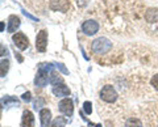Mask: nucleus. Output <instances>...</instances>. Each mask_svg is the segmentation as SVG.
<instances>
[{
    "label": "nucleus",
    "instance_id": "obj_1",
    "mask_svg": "<svg viewBox=\"0 0 158 127\" xmlns=\"http://www.w3.org/2000/svg\"><path fill=\"white\" fill-rule=\"evenodd\" d=\"M111 47H112V43H111L110 40H107L106 37H99V38H96V40L92 42L91 50L95 54L103 55V54H107L108 51H110Z\"/></svg>",
    "mask_w": 158,
    "mask_h": 127
},
{
    "label": "nucleus",
    "instance_id": "obj_2",
    "mask_svg": "<svg viewBox=\"0 0 158 127\" xmlns=\"http://www.w3.org/2000/svg\"><path fill=\"white\" fill-rule=\"evenodd\" d=\"M100 98L103 101L108 102V104H113V102L117 101L118 94H117V92L115 90V88L108 84V85H104V87L102 88V90H100Z\"/></svg>",
    "mask_w": 158,
    "mask_h": 127
},
{
    "label": "nucleus",
    "instance_id": "obj_3",
    "mask_svg": "<svg viewBox=\"0 0 158 127\" xmlns=\"http://www.w3.org/2000/svg\"><path fill=\"white\" fill-rule=\"evenodd\" d=\"M49 8L52 11H58L66 13L70 8V2L69 0H50L49 2Z\"/></svg>",
    "mask_w": 158,
    "mask_h": 127
},
{
    "label": "nucleus",
    "instance_id": "obj_4",
    "mask_svg": "<svg viewBox=\"0 0 158 127\" xmlns=\"http://www.w3.org/2000/svg\"><path fill=\"white\" fill-rule=\"evenodd\" d=\"M58 109L63 115L71 117L73 113H74V104H73V101L70 98H63L58 104Z\"/></svg>",
    "mask_w": 158,
    "mask_h": 127
},
{
    "label": "nucleus",
    "instance_id": "obj_5",
    "mask_svg": "<svg viewBox=\"0 0 158 127\" xmlns=\"http://www.w3.org/2000/svg\"><path fill=\"white\" fill-rule=\"evenodd\" d=\"M48 45V32L46 30H40L36 37V47L40 52H45Z\"/></svg>",
    "mask_w": 158,
    "mask_h": 127
},
{
    "label": "nucleus",
    "instance_id": "obj_6",
    "mask_svg": "<svg viewBox=\"0 0 158 127\" xmlns=\"http://www.w3.org/2000/svg\"><path fill=\"white\" fill-rule=\"evenodd\" d=\"M82 30L87 36H94L99 30V22H96L95 20H87L82 24Z\"/></svg>",
    "mask_w": 158,
    "mask_h": 127
},
{
    "label": "nucleus",
    "instance_id": "obj_7",
    "mask_svg": "<svg viewBox=\"0 0 158 127\" xmlns=\"http://www.w3.org/2000/svg\"><path fill=\"white\" fill-rule=\"evenodd\" d=\"M12 40L15 42V45H16L20 50H25V48L29 46V40L27 38V36L24 33H16L13 34Z\"/></svg>",
    "mask_w": 158,
    "mask_h": 127
},
{
    "label": "nucleus",
    "instance_id": "obj_8",
    "mask_svg": "<svg viewBox=\"0 0 158 127\" xmlns=\"http://www.w3.org/2000/svg\"><path fill=\"white\" fill-rule=\"evenodd\" d=\"M48 74L49 72L46 71H42V70H38L37 75H36V79H34V85L36 87H40V88H44L46 84H48Z\"/></svg>",
    "mask_w": 158,
    "mask_h": 127
},
{
    "label": "nucleus",
    "instance_id": "obj_9",
    "mask_svg": "<svg viewBox=\"0 0 158 127\" xmlns=\"http://www.w3.org/2000/svg\"><path fill=\"white\" fill-rule=\"evenodd\" d=\"M21 126L23 127H34V117L32 111L24 110L23 117H21Z\"/></svg>",
    "mask_w": 158,
    "mask_h": 127
},
{
    "label": "nucleus",
    "instance_id": "obj_10",
    "mask_svg": "<svg viewBox=\"0 0 158 127\" xmlns=\"http://www.w3.org/2000/svg\"><path fill=\"white\" fill-rule=\"evenodd\" d=\"M40 119H41V127H49L52 121V111L49 109L40 110Z\"/></svg>",
    "mask_w": 158,
    "mask_h": 127
},
{
    "label": "nucleus",
    "instance_id": "obj_11",
    "mask_svg": "<svg viewBox=\"0 0 158 127\" xmlns=\"http://www.w3.org/2000/svg\"><path fill=\"white\" fill-rule=\"evenodd\" d=\"M145 20L149 24L158 22V8H148L145 12Z\"/></svg>",
    "mask_w": 158,
    "mask_h": 127
},
{
    "label": "nucleus",
    "instance_id": "obj_12",
    "mask_svg": "<svg viewBox=\"0 0 158 127\" xmlns=\"http://www.w3.org/2000/svg\"><path fill=\"white\" fill-rule=\"evenodd\" d=\"M20 26V18L17 16H9L8 18V33H15Z\"/></svg>",
    "mask_w": 158,
    "mask_h": 127
},
{
    "label": "nucleus",
    "instance_id": "obj_13",
    "mask_svg": "<svg viewBox=\"0 0 158 127\" xmlns=\"http://www.w3.org/2000/svg\"><path fill=\"white\" fill-rule=\"evenodd\" d=\"M53 93L58 97H66L70 94V89L65 84H59L57 87H53Z\"/></svg>",
    "mask_w": 158,
    "mask_h": 127
},
{
    "label": "nucleus",
    "instance_id": "obj_14",
    "mask_svg": "<svg viewBox=\"0 0 158 127\" xmlns=\"http://www.w3.org/2000/svg\"><path fill=\"white\" fill-rule=\"evenodd\" d=\"M20 104V101L19 98H16V97H12V96H6V97H3L2 98V105L3 106H19Z\"/></svg>",
    "mask_w": 158,
    "mask_h": 127
},
{
    "label": "nucleus",
    "instance_id": "obj_15",
    "mask_svg": "<svg viewBox=\"0 0 158 127\" xmlns=\"http://www.w3.org/2000/svg\"><path fill=\"white\" fill-rule=\"evenodd\" d=\"M49 83H50L52 85L57 87L58 84H63V80H62V77L59 76V74H57V72H52L50 77H49Z\"/></svg>",
    "mask_w": 158,
    "mask_h": 127
},
{
    "label": "nucleus",
    "instance_id": "obj_16",
    "mask_svg": "<svg viewBox=\"0 0 158 127\" xmlns=\"http://www.w3.org/2000/svg\"><path fill=\"white\" fill-rule=\"evenodd\" d=\"M124 127H142V122L138 118H129L125 122Z\"/></svg>",
    "mask_w": 158,
    "mask_h": 127
},
{
    "label": "nucleus",
    "instance_id": "obj_17",
    "mask_svg": "<svg viewBox=\"0 0 158 127\" xmlns=\"http://www.w3.org/2000/svg\"><path fill=\"white\" fill-rule=\"evenodd\" d=\"M0 64H2V66H0V76L4 77V76L7 75V72H8V68H9V62H8L7 59H3Z\"/></svg>",
    "mask_w": 158,
    "mask_h": 127
},
{
    "label": "nucleus",
    "instance_id": "obj_18",
    "mask_svg": "<svg viewBox=\"0 0 158 127\" xmlns=\"http://www.w3.org/2000/svg\"><path fill=\"white\" fill-rule=\"evenodd\" d=\"M38 70H42V71H46L49 72V74H52V72H54V64L53 63H41V64L38 66Z\"/></svg>",
    "mask_w": 158,
    "mask_h": 127
},
{
    "label": "nucleus",
    "instance_id": "obj_19",
    "mask_svg": "<svg viewBox=\"0 0 158 127\" xmlns=\"http://www.w3.org/2000/svg\"><path fill=\"white\" fill-rule=\"evenodd\" d=\"M65 126H66V119L63 117H57L52 123V127H65Z\"/></svg>",
    "mask_w": 158,
    "mask_h": 127
},
{
    "label": "nucleus",
    "instance_id": "obj_20",
    "mask_svg": "<svg viewBox=\"0 0 158 127\" xmlns=\"http://www.w3.org/2000/svg\"><path fill=\"white\" fill-rule=\"evenodd\" d=\"M53 64H54V67H56V68H58L59 71H62L63 75H70V74H69V70L62 64V63H53Z\"/></svg>",
    "mask_w": 158,
    "mask_h": 127
},
{
    "label": "nucleus",
    "instance_id": "obj_21",
    "mask_svg": "<svg viewBox=\"0 0 158 127\" xmlns=\"http://www.w3.org/2000/svg\"><path fill=\"white\" fill-rule=\"evenodd\" d=\"M83 110H85L86 114H91L92 113V105H91V102L86 101L85 104H83Z\"/></svg>",
    "mask_w": 158,
    "mask_h": 127
},
{
    "label": "nucleus",
    "instance_id": "obj_22",
    "mask_svg": "<svg viewBox=\"0 0 158 127\" xmlns=\"http://www.w3.org/2000/svg\"><path fill=\"white\" fill-rule=\"evenodd\" d=\"M21 12H23V14H24V16H25V17H28V18H31L32 21H37V22H38V18H37V17H34V16H32V14L29 13V12H27L25 9H23Z\"/></svg>",
    "mask_w": 158,
    "mask_h": 127
},
{
    "label": "nucleus",
    "instance_id": "obj_23",
    "mask_svg": "<svg viewBox=\"0 0 158 127\" xmlns=\"http://www.w3.org/2000/svg\"><path fill=\"white\" fill-rule=\"evenodd\" d=\"M152 85L154 87L156 90H158V74L152 77Z\"/></svg>",
    "mask_w": 158,
    "mask_h": 127
},
{
    "label": "nucleus",
    "instance_id": "obj_24",
    "mask_svg": "<svg viewBox=\"0 0 158 127\" xmlns=\"http://www.w3.org/2000/svg\"><path fill=\"white\" fill-rule=\"evenodd\" d=\"M21 98L25 101V102H29L32 100V96H31V92H25V93H24L23 96H21Z\"/></svg>",
    "mask_w": 158,
    "mask_h": 127
},
{
    "label": "nucleus",
    "instance_id": "obj_25",
    "mask_svg": "<svg viewBox=\"0 0 158 127\" xmlns=\"http://www.w3.org/2000/svg\"><path fill=\"white\" fill-rule=\"evenodd\" d=\"M41 105H44V100L42 98H38L36 102H34V109H40V107H41Z\"/></svg>",
    "mask_w": 158,
    "mask_h": 127
},
{
    "label": "nucleus",
    "instance_id": "obj_26",
    "mask_svg": "<svg viewBox=\"0 0 158 127\" xmlns=\"http://www.w3.org/2000/svg\"><path fill=\"white\" fill-rule=\"evenodd\" d=\"M7 55V48L4 47V45H2V56H6Z\"/></svg>",
    "mask_w": 158,
    "mask_h": 127
},
{
    "label": "nucleus",
    "instance_id": "obj_27",
    "mask_svg": "<svg viewBox=\"0 0 158 127\" xmlns=\"http://www.w3.org/2000/svg\"><path fill=\"white\" fill-rule=\"evenodd\" d=\"M0 30L4 32V22H0Z\"/></svg>",
    "mask_w": 158,
    "mask_h": 127
},
{
    "label": "nucleus",
    "instance_id": "obj_28",
    "mask_svg": "<svg viewBox=\"0 0 158 127\" xmlns=\"http://www.w3.org/2000/svg\"><path fill=\"white\" fill-rule=\"evenodd\" d=\"M95 127H103L102 125H95Z\"/></svg>",
    "mask_w": 158,
    "mask_h": 127
}]
</instances>
